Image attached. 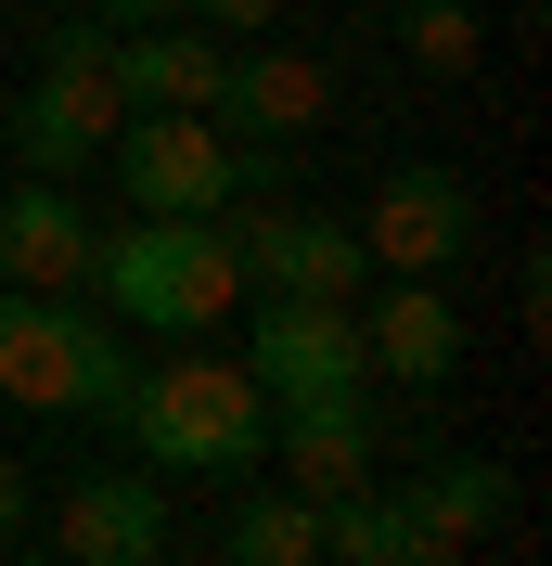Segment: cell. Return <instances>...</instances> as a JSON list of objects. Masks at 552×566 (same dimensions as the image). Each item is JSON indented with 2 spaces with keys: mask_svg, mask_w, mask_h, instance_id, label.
<instances>
[{
  "mask_svg": "<svg viewBox=\"0 0 552 566\" xmlns=\"http://www.w3.org/2000/svg\"><path fill=\"white\" fill-rule=\"evenodd\" d=\"M116 438L141 451V476H232L244 490L270 463V387L232 348H168V360H141Z\"/></svg>",
  "mask_w": 552,
  "mask_h": 566,
  "instance_id": "6da1fadb",
  "label": "cell"
},
{
  "mask_svg": "<svg viewBox=\"0 0 552 566\" xmlns=\"http://www.w3.org/2000/svg\"><path fill=\"white\" fill-rule=\"evenodd\" d=\"M116 335H219L244 310V258L219 219H116L91 232V283H77Z\"/></svg>",
  "mask_w": 552,
  "mask_h": 566,
  "instance_id": "7a4b0ae2",
  "label": "cell"
},
{
  "mask_svg": "<svg viewBox=\"0 0 552 566\" xmlns=\"http://www.w3.org/2000/svg\"><path fill=\"white\" fill-rule=\"evenodd\" d=\"M129 387H141V348L91 310V296H26V283H0V399H13V412L116 424Z\"/></svg>",
  "mask_w": 552,
  "mask_h": 566,
  "instance_id": "3957f363",
  "label": "cell"
},
{
  "mask_svg": "<svg viewBox=\"0 0 552 566\" xmlns=\"http://www.w3.org/2000/svg\"><path fill=\"white\" fill-rule=\"evenodd\" d=\"M129 129V104H116V27H52V52H39V91L13 104V155H26V180H77L104 168V142Z\"/></svg>",
  "mask_w": 552,
  "mask_h": 566,
  "instance_id": "277c9868",
  "label": "cell"
},
{
  "mask_svg": "<svg viewBox=\"0 0 552 566\" xmlns=\"http://www.w3.org/2000/svg\"><path fill=\"white\" fill-rule=\"evenodd\" d=\"M116 193H129V219H219L257 180V155H244L219 116H129V129L104 142Z\"/></svg>",
  "mask_w": 552,
  "mask_h": 566,
  "instance_id": "5b68a950",
  "label": "cell"
},
{
  "mask_svg": "<svg viewBox=\"0 0 552 566\" xmlns=\"http://www.w3.org/2000/svg\"><path fill=\"white\" fill-rule=\"evenodd\" d=\"M219 232H232V258H244V283H257V296H360V283H373V258H360V232H347V219L283 207V193H232V207H219Z\"/></svg>",
  "mask_w": 552,
  "mask_h": 566,
  "instance_id": "8992f818",
  "label": "cell"
},
{
  "mask_svg": "<svg viewBox=\"0 0 552 566\" xmlns=\"http://www.w3.org/2000/svg\"><path fill=\"white\" fill-rule=\"evenodd\" d=\"M244 374H257L270 399H335V387H373V348H360V296H257Z\"/></svg>",
  "mask_w": 552,
  "mask_h": 566,
  "instance_id": "52a82bcc",
  "label": "cell"
},
{
  "mask_svg": "<svg viewBox=\"0 0 552 566\" xmlns=\"http://www.w3.org/2000/svg\"><path fill=\"white\" fill-rule=\"evenodd\" d=\"M360 258L399 283H437L449 258H476V180L463 168H385L373 180V219H347Z\"/></svg>",
  "mask_w": 552,
  "mask_h": 566,
  "instance_id": "ba28073f",
  "label": "cell"
},
{
  "mask_svg": "<svg viewBox=\"0 0 552 566\" xmlns=\"http://www.w3.org/2000/svg\"><path fill=\"white\" fill-rule=\"evenodd\" d=\"M270 476L283 490H360L373 476V387H335V399H270Z\"/></svg>",
  "mask_w": 552,
  "mask_h": 566,
  "instance_id": "9c48e42d",
  "label": "cell"
},
{
  "mask_svg": "<svg viewBox=\"0 0 552 566\" xmlns=\"http://www.w3.org/2000/svg\"><path fill=\"white\" fill-rule=\"evenodd\" d=\"M91 232H104V219L77 207V180H13V193H0V283L77 296V283H91Z\"/></svg>",
  "mask_w": 552,
  "mask_h": 566,
  "instance_id": "30bf717a",
  "label": "cell"
},
{
  "mask_svg": "<svg viewBox=\"0 0 552 566\" xmlns=\"http://www.w3.org/2000/svg\"><path fill=\"white\" fill-rule=\"evenodd\" d=\"M219 77H232V39L206 27H116V104L129 116H206L219 104Z\"/></svg>",
  "mask_w": 552,
  "mask_h": 566,
  "instance_id": "8fae6325",
  "label": "cell"
},
{
  "mask_svg": "<svg viewBox=\"0 0 552 566\" xmlns=\"http://www.w3.org/2000/svg\"><path fill=\"white\" fill-rule=\"evenodd\" d=\"M52 541H65V566H155L168 554V490L155 476H65Z\"/></svg>",
  "mask_w": 552,
  "mask_h": 566,
  "instance_id": "7c38bea8",
  "label": "cell"
},
{
  "mask_svg": "<svg viewBox=\"0 0 552 566\" xmlns=\"http://www.w3.org/2000/svg\"><path fill=\"white\" fill-rule=\"evenodd\" d=\"M206 116L244 142V155H257V142L283 155V142H309V129H321V65H309V52H283V39H257V52H232V77H219V104H206Z\"/></svg>",
  "mask_w": 552,
  "mask_h": 566,
  "instance_id": "4fadbf2b",
  "label": "cell"
},
{
  "mask_svg": "<svg viewBox=\"0 0 552 566\" xmlns=\"http://www.w3.org/2000/svg\"><path fill=\"white\" fill-rule=\"evenodd\" d=\"M360 348H373V387H449L463 374V310H449L437 283H385L373 310H360Z\"/></svg>",
  "mask_w": 552,
  "mask_h": 566,
  "instance_id": "5bb4252c",
  "label": "cell"
},
{
  "mask_svg": "<svg viewBox=\"0 0 552 566\" xmlns=\"http://www.w3.org/2000/svg\"><path fill=\"white\" fill-rule=\"evenodd\" d=\"M321 566H449L437 541H424V515H412V490H335L321 502Z\"/></svg>",
  "mask_w": 552,
  "mask_h": 566,
  "instance_id": "9a60e30c",
  "label": "cell"
},
{
  "mask_svg": "<svg viewBox=\"0 0 552 566\" xmlns=\"http://www.w3.org/2000/svg\"><path fill=\"white\" fill-rule=\"evenodd\" d=\"M412 515H424V541L463 566V541H501V515H514V476H501L488 451H437V463H424V490H412Z\"/></svg>",
  "mask_w": 552,
  "mask_h": 566,
  "instance_id": "2e32d148",
  "label": "cell"
},
{
  "mask_svg": "<svg viewBox=\"0 0 552 566\" xmlns=\"http://www.w3.org/2000/svg\"><path fill=\"white\" fill-rule=\"evenodd\" d=\"M219 566H321V502L309 490H244L232 528H219Z\"/></svg>",
  "mask_w": 552,
  "mask_h": 566,
  "instance_id": "e0dca14e",
  "label": "cell"
},
{
  "mask_svg": "<svg viewBox=\"0 0 552 566\" xmlns=\"http://www.w3.org/2000/svg\"><path fill=\"white\" fill-rule=\"evenodd\" d=\"M399 52H412L424 77H476V52H488L476 0H399Z\"/></svg>",
  "mask_w": 552,
  "mask_h": 566,
  "instance_id": "ac0fdd59",
  "label": "cell"
},
{
  "mask_svg": "<svg viewBox=\"0 0 552 566\" xmlns=\"http://www.w3.org/2000/svg\"><path fill=\"white\" fill-rule=\"evenodd\" d=\"M180 27H206V39H270V13L283 0H168Z\"/></svg>",
  "mask_w": 552,
  "mask_h": 566,
  "instance_id": "d6986e66",
  "label": "cell"
},
{
  "mask_svg": "<svg viewBox=\"0 0 552 566\" xmlns=\"http://www.w3.org/2000/svg\"><path fill=\"white\" fill-rule=\"evenodd\" d=\"M26 515H39V476L0 451V541H26Z\"/></svg>",
  "mask_w": 552,
  "mask_h": 566,
  "instance_id": "ffe728a7",
  "label": "cell"
},
{
  "mask_svg": "<svg viewBox=\"0 0 552 566\" xmlns=\"http://www.w3.org/2000/svg\"><path fill=\"white\" fill-rule=\"evenodd\" d=\"M91 27H168V0H77Z\"/></svg>",
  "mask_w": 552,
  "mask_h": 566,
  "instance_id": "44dd1931",
  "label": "cell"
},
{
  "mask_svg": "<svg viewBox=\"0 0 552 566\" xmlns=\"http://www.w3.org/2000/svg\"><path fill=\"white\" fill-rule=\"evenodd\" d=\"M0 566H65V554H39V541H0Z\"/></svg>",
  "mask_w": 552,
  "mask_h": 566,
  "instance_id": "7402d4cb",
  "label": "cell"
},
{
  "mask_svg": "<svg viewBox=\"0 0 552 566\" xmlns=\"http://www.w3.org/2000/svg\"><path fill=\"white\" fill-rule=\"evenodd\" d=\"M155 566H206V554H155Z\"/></svg>",
  "mask_w": 552,
  "mask_h": 566,
  "instance_id": "603a6c76",
  "label": "cell"
}]
</instances>
